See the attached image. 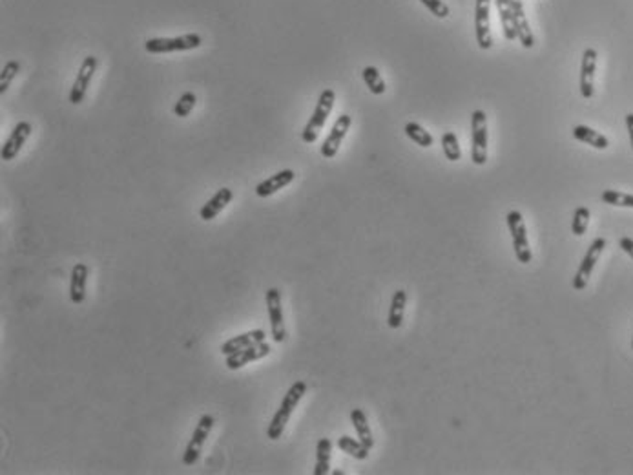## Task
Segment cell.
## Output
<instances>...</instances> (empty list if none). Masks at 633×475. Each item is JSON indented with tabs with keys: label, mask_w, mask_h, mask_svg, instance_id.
Segmentation results:
<instances>
[{
	"label": "cell",
	"mask_w": 633,
	"mask_h": 475,
	"mask_svg": "<svg viewBox=\"0 0 633 475\" xmlns=\"http://www.w3.org/2000/svg\"><path fill=\"white\" fill-rule=\"evenodd\" d=\"M305 393H307V383H303V380H298V383H294L291 387H288L287 395L283 397L281 404H279V408H277L276 413H274L272 420H270V424H268L267 437L270 439V441H277V439L281 437L283 429H285V426H287L292 411L296 410V406L300 404V401L303 399Z\"/></svg>",
	"instance_id": "6da1fadb"
},
{
	"label": "cell",
	"mask_w": 633,
	"mask_h": 475,
	"mask_svg": "<svg viewBox=\"0 0 633 475\" xmlns=\"http://www.w3.org/2000/svg\"><path fill=\"white\" fill-rule=\"evenodd\" d=\"M334 101H336V93H334V90L325 88L324 92H321V95H319L318 104H316L314 112H312V117H310L307 126L303 128V132H301V139H303V143L310 145V143H314V141L318 139L319 132H321V128H324L325 123H327V117L333 112Z\"/></svg>",
	"instance_id": "7a4b0ae2"
},
{
	"label": "cell",
	"mask_w": 633,
	"mask_h": 475,
	"mask_svg": "<svg viewBox=\"0 0 633 475\" xmlns=\"http://www.w3.org/2000/svg\"><path fill=\"white\" fill-rule=\"evenodd\" d=\"M201 35L197 33H186V35H179V37H158V39H148L144 42V48L148 53H174V52H188V50H195V48L201 46Z\"/></svg>",
	"instance_id": "3957f363"
},
{
	"label": "cell",
	"mask_w": 633,
	"mask_h": 475,
	"mask_svg": "<svg viewBox=\"0 0 633 475\" xmlns=\"http://www.w3.org/2000/svg\"><path fill=\"white\" fill-rule=\"evenodd\" d=\"M506 221H508V228L513 238V249L515 256L520 263H529L533 260V252L529 249V240H527V228L524 223V216L518 212V210H511L508 216H506Z\"/></svg>",
	"instance_id": "277c9868"
},
{
	"label": "cell",
	"mask_w": 633,
	"mask_h": 475,
	"mask_svg": "<svg viewBox=\"0 0 633 475\" xmlns=\"http://www.w3.org/2000/svg\"><path fill=\"white\" fill-rule=\"evenodd\" d=\"M471 161L478 167L487 161V117L484 110L471 113Z\"/></svg>",
	"instance_id": "5b68a950"
},
{
	"label": "cell",
	"mask_w": 633,
	"mask_h": 475,
	"mask_svg": "<svg viewBox=\"0 0 633 475\" xmlns=\"http://www.w3.org/2000/svg\"><path fill=\"white\" fill-rule=\"evenodd\" d=\"M214 419L210 413H204L201 415V419H199L197 426H195L194 434H192V439H190L188 446H186L185 453H183V464L185 466H194L195 462L199 461V455H201V450L204 446V441L207 437L210 435L214 428Z\"/></svg>",
	"instance_id": "8992f818"
},
{
	"label": "cell",
	"mask_w": 633,
	"mask_h": 475,
	"mask_svg": "<svg viewBox=\"0 0 633 475\" xmlns=\"http://www.w3.org/2000/svg\"><path fill=\"white\" fill-rule=\"evenodd\" d=\"M265 302L268 309V320H270V331H272L274 342L281 344L287 338V329H285V320H283V308H281V293L277 287H270L265 293Z\"/></svg>",
	"instance_id": "52a82bcc"
},
{
	"label": "cell",
	"mask_w": 633,
	"mask_h": 475,
	"mask_svg": "<svg viewBox=\"0 0 633 475\" xmlns=\"http://www.w3.org/2000/svg\"><path fill=\"white\" fill-rule=\"evenodd\" d=\"M604 249H606V238H595L592 245H590V249H587L586 256H584L583 261H580L577 275H575V278H573V289L575 291L586 289L587 282H590V278H592L593 269H595L597 261H599V258H601V254Z\"/></svg>",
	"instance_id": "ba28073f"
},
{
	"label": "cell",
	"mask_w": 633,
	"mask_h": 475,
	"mask_svg": "<svg viewBox=\"0 0 633 475\" xmlns=\"http://www.w3.org/2000/svg\"><path fill=\"white\" fill-rule=\"evenodd\" d=\"M95 71H97V57L88 55L83 61V64H81L79 74H77V77H75L71 90H69V103L71 104L83 103Z\"/></svg>",
	"instance_id": "9c48e42d"
},
{
	"label": "cell",
	"mask_w": 633,
	"mask_h": 475,
	"mask_svg": "<svg viewBox=\"0 0 633 475\" xmlns=\"http://www.w3.org/2000/svg\"><path fill=\"white\" fill-rule=\"evenodd\" d=\"M489 4L491 0H476L475 6L476 44L480 46V50H489L493 46V37H491L489 26Z\"/></svg>",
	"instance_id": "30bf717a"
},
{
	"label": "cell",
	"mask_w": 633,
	"mask_h": 475,
	"mask_svg": "<svg viewBox=\"0 0 633 475\" xmlns=\"http://www.w3.org/2000/svg\"><path fill=\"white\" fill-rule=\"evenodd\" d=\"M270 351H272V347H270L267 342H259V344L250 345V347H245V350L228 354L227 360H225V366H227L230 371H236V369L245 368L246 364L258 362V360L265 359V357L270 354Z\"/></svg>",
	"instance_id": "8fae6325"
},
{
	"label": "cell",
	"mask_w": 633,
	"mask_h": 475,
	"mask_svg": "<svg viewBox=\"0 0 633 475\" xmlns=\"http://www.w3.org/2000/svg\"><path fill=\"white\" fill-rule=\"evenodd\" d=\"M33 126L28 121H20L15 125V128L11 130L10 137L4 141L2 145V152H0V158L2 161H13L17 158V154L20 152V149L24 146V143L28 141V137L32 135Z\"/></svg>",
	"instance_id": "7c38bea8"
},
{
	"label": "cell",
	"mask_w": 633,
	"mask_h": 475,
	"mask_svg": "<svg viewBox=\"0 0 633 475\" xmlns=\"http://www.w3.org/2000/svg\"><path fill=\"white\" fill-rule=\"evenodd\" d=\"M595 71H597V52L593 48H587L583 53L580 62V81L578 88L584 99H592L595 93Z\"/></svg>",
	"instance_id": "4fadbf2b"
},
{
	"label": "cell",
	"mask_w": 633,
	"mask_h": 475,
	"mask_svg": "<svg viewBox=\"0 0 633 475\" xmlns=\"http://www.w3.org/2000/svg\"><path fill=\"white\" fill-rule=\"evenodd\" d=\"M352 125V119L351 116H347V113H342V116L338 117L336 123H334L333 130L331 134L327 135V139L324 141V145H321V156L327 159H333L334 156L338 154V150L342 146V141L345 139L347 132L351 128Z\"/></svg>",
	"instance_id": "5bb4252c"
},
{
	"label": "cell",
	"mask_w": 633,
	"mask_h": 475,
	"mask_svg": "<svg viewBox=\"0 0 633 475\" xmlns=\"http://www.w3.org/2000/svg\"><path fill=\"white\" fill-rule=\"evenodd\" d=\"M509 8H511V13H513V24L515 32H517V39L520 41L526 50L535 46V35H533L531 28H529V22H527L526 11H524L522 0H508Z\"/></svg>",
	"instance_id": "9a60e30c"
},
{
	"label": "cell",
	"mask_w": 633,
	"mask_h": 475,
	"mask_svg": "<svg viewBox=\"0 0 633 475\" xmlns=\"http://www.w3.org/2000/svg\"><path fill=\"white\" fill-rule=\"evenodd\" d=\"M294 177H296V172L291 170V168L279 170V172L272 174V176L267 177L265 181L259 183V185L256 186V194H258L259 198L272 196L277 191H281V188H285L287 185H291V183L294 181Z\"/></svg>",
	"instance_id": "2e32d148"
},
{
	"label": "cell",
	"mask_w": 633,
	"mask_h": 475,
	"mask_svg": "<svg viewBox=\"0 0 633 475\" xmlns=\"http://www.w3.org/2000/svg\"><path fill=\"white\" fill-rule=\"evenodd\" d=\"M86 280H88V266L75 263L69 276V298L75 305H81L86 298Z\"/></svg>",
	"instance_id": "e0dca14e"
},
{
	"label": "cell",
	"mask_w": 633,
	"mask_h": 475,
	"mask_svg": "<svg viewBox=\"0 0 633 475\" xmlns=\"http://www.w3.org/2000/svg\"><path fill=\"white\" fill-rule=\"evenodd\" d=\"M232 198H234V192H232L230 188H227V186H225V188H219V191L216 192L203 207H201V210H199L201 219H203V221H210V219L218 218L223 210H225V207L230 203Z\"/></svg>",
	"instance_id": "ac0fdd59"
},
{
	"label": "cell",
	"mask_w": 633,
	"mask_h": 475,
	"mask_svg": "<svg viewBox=\"0 0 633 475\" xmlns=\"http://www.w3.org/2000/svg\"><path fill=\"white\" fill-rule=\"evenodd\" d=\"M265 338H267V333H265L263 329L246 331L243 335H237L234 336V338H230V340L225 342V344L221 345V353L225 354V357H228V354L236 353V351L245 350V347L259 344V342H265Z\"/></svg>",
	"instance_id": "d6986e66"
},
{
	"label": "cell",
	"mask_w": 633,
	"mask_h": 475,
	"mask_svg": "<svg viewBox=\"0 0 633 475\" xmlns=\"http://www.w3.org/2000/svg\"><path fill=\"white\" fill-rule=\"evenodd\" d=\"M573 137L580 143H586V145L593 146L597 150H606L610 146V141L606 135H602L601 132L593 130L590 126L586 125H577L573 126Z\"/></svg>",
	"instance_id": "ffe728a7"
},
{
	"label": "cell",
	"mask_w": 633,
	"mask_h": 475,
	"mask_svg": "<svg viewBox=\"0 0 633 475\" xmlns=\"http://www.w3.org/2000/svg\"><path fill=\"white\" fill-rule=\"evenodd\" d=\"M405 303H407V293L403 289H398L396 293L393 294L391 308H389L387 326L391 327V329H398V327H402L403 312H405Z\"/></svg>",
	"instance_id": "44dd1931"
},
{
	"label": "cell",
	"mask_w": 633,
	"mask_h": 475,
	"mask_svg": "<svg viewBox=\"0 0 633 475\" xmlns=\"http://www.w3.org/2000/svg\"><path fill=\"white\" fill-rule=\"evenodd\" d=\"M351 422L356 429V435L360 439L361 443L366 444L367 448H373L375 446V437H373V432H370V426L367 422V415L363 413V410L356 408V410L351 411Z\"/></svg>",
	"instance_id": "7402d4cb"
},
{
	"label": "cell",
	"mask_w": 633,
	"mask_h": 475,
	"mask_svg": "<svg viewBox=\"0 0 633 475\" xmlns=\"http://www.w3.org/2000/svg\"><path fill=\"white\" fill-rule=\"evenodd\" d=\"M331 453H333L331 439H319L318 446H316L314 475H327L331 471Z\"/></svg>",
	"instance_id": "603a6c76"
},
{
	"label": "cell",
	"mask_w": 633,
	"mask_h": 475,
	"mask_svg": "<svg viewBox=\"0 0 633 475\" xmlns=\"http://www.w3.org/2000/svg\"><path fill=\"white\" fill-rule=\"evenodd\" d=\"M338 448H340L342 452L354 457V459H358V461H366L370 452L369 448L361 443V441H356V439L349 437V435H343V437L338 439Z\"/></svg>",
	"instance_id": "cb8c5ba5"
},
{
	"label": "cell",
	"mask_w": 633,
	"mask_h": 475,
	"mask_svg": "<svg viewBox=\"0 0 633 475\" xmlns=\"http://www.w3.org/2000/svg\"><path fill=\"white\" fill-rule=\"evenodd\" d=\"M496 2V11H499L500 24H502V32H504V37L508 41H515L517 39V32H515L513 24V13H511V8H509L508 0H495Z\"/></svg>",
	"instance_id": "d4e9b609"
},
{
	"label": "cell",
	"mask_w": 633,
	"mask_h": 475,
	"mask_svg": "<svg viewBox=\"0 0 633 475\" xmlns=\"http://www.w3.org/2000/svg\"><path fill=\"white\" fill-rule=\"evenodd\" d=\"M403 130H405L407 137L411 141H415L416 145L422 146V149H429V146H433V141H435L433 139V135H431L424 126L418 125V123L415 121L407 123Z\"/></svg>",
	"instance_id": "484cf974"
},
{
	"label": "cell",
	"mask_w": 633,
	"mask_h": 475,
	"mask_svg": "<svg viewBox=\"0 0 633 475\" xmlns=\"http://www.w3.org/2000/svg\"><path fill=\"white\" fill-rule=\"evenodd\" d=\"M361 77L366 81L367 88L370 90V93H375V95L385 93V88H387V86H385V81L382 79L378 68H375V66H367V68H363V71H361Z\"/></svg>",
	"instance_id": "4316f807"
},
{
	"label": "cell",
	"mask_w": 633,
	"mask_h": 475,
	"mask_svg": "<svg viewBox=\"0 0 633 475\" xmlns=\"http://www.w3.org/2000/svg\"><path fill=\"white\" fill-rule=\"evenodd\" d=\"M442 149H444L447 161H460V158H462V150H460V145H458V137L453 132H445L442 135Z\"/></svg>",
	"instance_id": "83f0119b"
},
{
	"label": "cell",
	"mask_w": 633,
	"mask_h": 475,
	"mask_svg": "<svg viewBox=\"0 0 633 475\" xmlns=\"http://www.w3.org/2000/svg\"><path fill=\"white\" fill-rule=\"evenodd\" d=\"M590 218H592V214H590V209H587V207H578V209H575L573 221H571V233H573L575 236H584L587 230V225H590Z\"/></svg>",
	"instance_id": "f1b7e54d"
},
{
	"label": "cell",
	"mask_w": 633,
	"mask_h": 475,
	"mask_svg": "<svg viewBox=\"0 0 633 475\" xmlns=\"http://www.w3.org/2000/svg\"><path fill=\"white\" fill-rule=\"evenodd\" d=\"M20 74V62L19 61H10L6 62V66L0 71V93L4 95L8 90H10V84L13 83V79Z\"/></svg>",
	"instance_id": "f546056e"
},
{
	"label": "cell",
	"mask_w": 633,
	"mask_h": 475,
	"mask_svg": "<svg viewBox=\"0 0 633 475\" xmlns=\"http://www.w3.org/2000/svg\"><path fill=\"white\" fill-rule=\"evenodd\" d=\"M601 200L608 205L613 207H628L633 209V194H626V192L619 191H604L602 192Z\"/></svg>",
	"instance_id": "4dcf8cb0"
},
{
	"label": "cell",
	"mask_w": 633,
	"mask_h": 475,
	"mask_svg": "<svg viewBox=\"0 0 633 475\" xmlns=\"http://www.w3.org/2000/svg\"><path fill=\"white\" fill-rule=\"evenodd\" d=\"M195 103H197V97H195L194 92L183 93L179 97V101L176 103V106H174V113H176L177 117H188L190 112L194 110Z\"/></svg>",
	"instance_id": "1f68e13d"
},
{
	"label": "cell",
	"mask_w": 633,
	"mask_h": 475,
	"mask_svg": "<svg viewBox=\"0 0 633 475\" xmlns=\"http://www.w3.org/2000/svg\"><path fill=\"white\" fill-rule=\"evenodd\" d=\"M420 2L426 6L427 10L435 15V17H438V19H445V17H449V13H451L444 0H420Z\"/></svg>",
	"instance_id": "d6a6232c"
},
{
	"label": "cell",
	"mask_w": 633,
	"mask_h": 475,
	"mask_svg": "<svg viewBox=\"0 0 633 475\" xmlns=\"http://www.w3.org/2000/svg\"><path fill=\"white\" fill-rule=\"evenodd\" d=\"M619 245H620V249H622V251L626 252V254H628V256L633 260V240H632V238H628V236L620 238Z\"/></svg>",
	"instance_id": "836d02e7"
},
{
	"label": "cell",
	"mask_w": 633,
	"mask_h": 475,
	"mask_svg": "<svg viewBox=\"0 0 633 475\" xmlns=\"http://www.w3.org/2000/svg\"><path fill=\"white\" fill-rule=\"evenodd\" d=\"M626 128H628L629 143H632V149H633V113H628V116H626Z\"/></svg>",
	"instance_id": "e575fe53"
},
{
	"label": "cell",
	"mask_w": 633,
	"mask_h": 475,
	"mask_svg": "<svg viewBox=\"0 0 633 475\" xmlns=\"http://www.w3.org/2000/svg\"><path fill=\"white\" fill-rule=\"evenodd\" d=\"M632 347H633V342H632Z\"/></svg>",
	"instance_id": "d590c367"
}]
</instances>
